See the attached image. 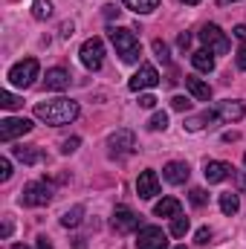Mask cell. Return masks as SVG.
Segmentation results:
<instances>
[{"label": "cell", "instance_id": "cell-36", "mask_svg": "<svg viewBox=\"0 0 246 249\" xmlns=\"http://www.w3.org/2000/svg\"><path fill=\"white\" fill-rule=\"evenodd\" d=\"M177 44H180V50H188V44H191V35H188V32H183V35L177 38Z\"/></svg>", "mask_w": 246, "mask_h": 249}, {"label": "cell", "instance_id": "cell-2", "mask_svg": "<svg viewBox=\"0 0 246 249\" xmlns=\"http://www.w3.org/2000/svg\"><path fill=\"white\" fill-rule=\"evenodd\" d=\"M110 41H113V47H116V55H119L124 64L139 61V38H136L130 29L113 26V29H110Z\"/></svg>", "mask_w": 246, "mask_h": 249}, {"label": "cell", "instance_id": "cell-1", "mask_svg": "<svg viewBox=\"0 0 246 249\" xmlns=\"http://www.w3.org/2000/svg\"><path fill=\"white\" fill-rule=\"evenodd\" d=\"M78 102L72 99H50V102H38L35 105V116L47 124H70L78 119Z\"/></svg>", "mask_w": 246, "mask_h": 249}, {"label": "cell", "instance_id": "cell-27", "mask_svg": "<svg viewBox=\"0 0 246 249\" xmlns=\"http://www.w3.org/2000/svg\"><path fill=\"white\" fill-rule=\"evenodd\" d=\"M0 105H3L6 110H15V107H20L23 102H20V99H18L15 93H9V90H3V93H0Z\"/></svg>", "mask_w": 246, "mask_h": 249}, {"label": "cell", "instance_id": "cell-31", "mask_svg": "<svg viewBox=\"0 0 246 249\" xmlns=\"http://www.w3.org/2000/svg\"><path fill=\"white\" fill-rule=\"evenodd\" d=\"M171 107H174V110H180V113H183V110H188V107H191V102H188V99H185V96H174V99H171Z\"/></svg>", "mask_w": 246, "mask_h": 249}, {"label": "cell", "instance_id": "cell-38", "mask_svg": "<svg viewBox=\"0 0 246 249\" xmlns=\"http://www.w3.org/2000/svg\"><path fill=\"white\" fill-rule=\"evenodd\" d=\"M72 35V20L70 23H61V38H70Z\"/></svg>", "mask_w": 246, "mask_h": 249}, {"label": "cell", "instance_id": "cell-29", "mask_svg": "<svg viewBox=\"0 0 246 249\" xmlns=\"http://www.w3.org/2000/svg\"><path fill=\"white\" fill-rule=\"evenodd\" d=\"M206 200H209V194L203 188H191V203L194 206H206Z\"/></svg>", "mask_w": 246, "mask_h": 249}, {"label": "cell", "instance_id": "cell-4", "mask_svg": "<svg viewBox=\"0 0 246 249\" xmlns=\"http://www.w3.org/2000/svg\"><path fill=\"white\" fill-rule=\"evenodd\" d=\"M78 58L81 64L87 67V70H102V64H105V44H102V38H87L84 44H81V50H78Z\"/></svg>", "mask_w": 246, "mask_h": 249}, {"label": "cell", "instance_id": "cell-40", "mask_svg": "<svg viewBox=\"0 0 246 249\" xmlns=\"http://www.w3.org/2000/svg\"><path fill=\"white\" fill-rule=\"evenodd\" d=\"M3 238H9L12 235V220H3V232H0Z\"/></svg>", "mask_w": 246, "mask_h": 249}, {"label": "cell", "instance_id": "cell-39", "mask_svg": "<svg viewBox=\"0 0 246 249\" xmlns=\"http://www.w3.org/2000/svg\"><path fill=\"white\" fill-rule=\"evenodd\" d=\"M38 249H53V244H50V238H47V235H41V238H38Z\"/></svg>", "mask_w": 246, "mask_h": 249}, {"label": "cell", "instance_id": "cell-13", "mask_svg": "<svg viewBox=\"0 0 246 249\" xmlns=\"http://www.w3.org/2000/svg\"><path fill=\"white\" fill-rule=\"evenodd\" d=\"M203 174H206V180H209V183H223L226 177H232V174H235V168H232L229 162L209 160V162H206V168H203Z\"/></svg>", "mask_w": 246, "mask_h": 249}, {"label": "cell", "instance_id": "cell-22", "mask_svg": "<svg viewBox=\"0 0 246 249\" xmlns=\"http://www.w3.org/2000/svg\"><path fill=\"white\" fill-rule=\"evenodd\" d=\"M238 209H241V200H238V194H232V191H226V194H220V212L223 214H238Z\"/></svg>", "mask_w": 246, "mask_h": 249}, {"label": "cell", "instance_id": "cell-30", "mask_svg": "<svg viewBox=\"0 0 246 249\" xmlns=\"http://www.w3.org/2000/svg\"><path fill=\"white\" fill-rule=\"evenodd\" d=\"M78 145H81V139H78V136H72V139H64V142H61V154H72Z\"/></svg>", "mask_w": 246, "mask_h": 249}, {"label": "cell", "instance_id": "cell-45", "mask_svg": "<svg viewBox=\"0 0 246 249\" xmlns=\"http://www.w3.org/2000/svg\"><path fill=\"white\" fill-rule=\"evenodd\" d=\"M244 162H246V157H244Z\"/></svg>", "mask_w": 246, "mask_h": 249}, {"label": "cell", "instance_id": "cell-23", "mask_svg": "<svg viewBox=\"0 0 246 249\" xmlns=\"http://www.w3.org/2000/svg\"><path fill=\"white\" fill-rule=\"evenodd\" d=\"M81 214H84V206H72V209H67L61 214V226H78L81 223Z\"/></svg>", "mask_w": 246, "mask_h": 249}, {"label": "cell", "instance_id": "cell-35", "mask_svg": "<svg viewBox=\"0 0 246 249\" xmlns=\"http://www.w3.org/2000/svg\"><path fill=\"white\" fill-rule=\"evenodd\" d=\"M235 61H238V67H241V70H246V47H241V50H238V58H235Z\"/></svg>", "mask_w": 246, "mask_h": 249}, {"label": "cell", "instance_id": "cell-42", "mask_svg": "<svg viewBox=\"0 0 246 249\" xmlns=\"http://www.w3.org/2000/svg\"><path fill=\"white\" fill-rule=\"evenodd\" d=\"M183 3H188V6H197V3H200V0H183Z\"/></svg>", "mask_w": 246, "mask_h": 249}, {"label": "cell", "instance_id": "cell-6", "mask_svg": "<svg viewBox=\"0 0 246 249\" xmlns=\"http://www.w3.org/2000/svg\"><path fill=\"white\" fill-rule=\"evenodd\" d=\"M20 200H23L26 206H47V203L53 200V186L44 183V180H32V183L23 186Z\"/></svg>", "mask_w": 246, "mask_h": 249}, {"label": "cell", "instance_id": "cell-19", "mask_svg": "<svg viewBox=\"0 0 246 249\" xmlns=\"http://www.w3.org/2000/svg\"><path fill=\"white\" fill-rule=\"evenodd\" d=\"M191 64H194V70H200V72H211V70H214V55H211L209 50H197V53H191Z\"/></svg>", "mask_w": 246, "mask_h": 249}, {"label": "cell", "instance_id": "cell-34", "mask_svg": "<svg viewBox=\"0 0 246 249\" xmlns=\"http://www.w3.org/2000/svg\"><path fill=\"white\" fill-rule=\"evenodd\" d=\"M209 241H211V229H209V226H203V229L197 232V244H209Z\"/></svg>", "mask_w": 246, "mask_h": 249}, {"label": "cell", "instance_id": "cell-25", "mask_svg": "<svg viewBox=\"0 0 246 249\" xmlns=\"http://www.w3.org/2000/svg\"><path fill=\"white\" fill-rule=\"evenodd\" d=\"M188 217H183V214H177V217H171V235L174 238H183L185 232H188Z\"/></svg>", "mask_w": 246, "mask_h": 249}, {"label": "cell", "instance_id": "cell-12", "mask_svg": "<svg viewBox=\"0 0 246 249\" xmlns=\"http://www.w3.org/2000/svg\"><path fill=\"white\" fill-rule=\"evenodd\" d=\"M244 113L246 105L238 102V99H226V102L217 105V119H223V122H238V119H244Z\"/></svg>", "mask_w": 246, "mask_h": 249}, {"label": "cell", "instance_id": "cell-10", "mask_svg": "<svg viewBox=\"0 0 246 249\" xmlns=\"http://www.w3.org/2000/svg\"><path fill=\"white\" fill-rule=\"evenodd\" d=\"M113 229L122 232V235L139 229V214H136L133 209H127V206H116V209H113Z\"/></svg>", "mask_w": 246, "mask_h": 249}, {"label": "cell", "instance_id": "cell-5", "mask_svg": "<svg viewBox=\"0 0 246 249\" xmlns=\"http://www.w3.org/2000/svg\"><path fill=\"white\" fill-rule=\"evenodd\" d=\"M200 41L206 44L209 53H217V55L229 53V38H226V32H223L217 23H206V26L200 29Z\"/></svg>", "mask_w": 246, "mask_h": 249}, {"label": "cell", "instance_id": "cell-41", "mask_svg": "<svg viewBox=\"0 0 246 249\" xmlns=\"http://www.w3.org/2000/svg\"><path fill=\"white\" fill-rule=\"evenodd\" d=\"M220 6H229V3H238V0H217Z\"/></svg>", "mask_w": 246, "mask_h": 249}, {"label": "cell", "instance_id": "cell-32", "mask_svg": "<svg viewBox=\"0 0 246 249\" xmlns=\"http://www.w3.org/2000/svg\"><path fill=\"white\" fill-rule=\"evenodd\" d=\"M9 177H12V162H9V160H6V157H3V160H0V180H3V183H6V180H9Z\"/></svg>", "mask_w": 246, "mask_h": 249}, {"label": "cell", "instance_id": "cell-14", "mask_svg": "<svg viewBox=\"0 0 246 249\" xmlns=\"http://www.w3.org/2000/svg\"><path fill=\"white\" fill-rule=\"evenodd\" d=\"M188 174H191L188 165H185V162H177V160L168 162V165L162 168V177H165L171 186H183V183H188Z\"/></svg>", "mask_w": 246, "mask_h": 249}, {"label": "cell", "instance_id": "cell-15", "mask_svg": "<svg viewBox=\"0 0 246 249\" xmlns=\"http://www.w3.org/2000/svg\"><path fill=\"white\" fill-rule=\"evenodd\" d=\"M133 142H136V139H133L130 130H116L107 145H110V154L116 157V154H130V151H133Z\"/></svg>", "mask_w": 246, "mask_h": 249}, {"label": "cell", "instance_id": "cell-18", "mask_svg": "<svg viewBox=\"0 0 246 249\" xmlns=\"http://www.w3.org/2000/svg\"><path fill=\"white\" fill-rule=\"evenodd\" d=\"M154 214H157V217H177V214H180V200L162 197V200L154 206Z\"/></svg>", "mask_w": 246, "mask_h": 249}, {"label": "cell", "instance_id": "cell-3", "mask_svg": "<svg viewBox=\"0 0 246 249\" xmlns=\"http://www.w3.org/2000/svg\"><path fill=\"white\" fill-rule=\"evenodd\" d=\"M35 78H38V61L35 58H23V61H18L12 70H9V81L15 84V87H32L35 84Z\"/></svg>", "mask_w": 246, "mask_h": 249}, {"label": "cell", "instance_id": "cell-17", "mask_svg": "<svg viewBox=\"0 0 246 249\" xmlns=\"http://www.w3.org/2000/svg\"><path fill=\"white\" fill-rule=\"evenodd\" d=\"M185 87H188V93H191L197 102H209V99H211V87H209L206 81L194 78V75H188V78H185Z\"/></svg>", "mask_w": 246, "mask_h": 249}, {"label": "cell", "instance_id": "cell-7", "mask_svg": "<svg viewBox=\"0 0 246 249\" xmlns=\"http://www.w3.org/2000/svg\"><path fill=\"white\" fill-rule=\"evenodd\" d=\"M136 247L139 249H168V235L159 226H142L136 235Z\"/></svg>", "mask_w": 246, "mask_h": 249}, {"label": "cell", "instance_id": "cell-37", "mask_svg": "<svg viewBox=\"0 0 246 249\" xmlns=\"http://www.w3.org/2000/svg\"><path fill=\"white\" fill-rule=\"evenodd\" d=\"M235 38H238V41H246V23H238V26H235Z\"/></svg>", "mask_w": 246, "mask_h": 249}, {"label": "cell", "instance_id": "cell-43", "mask_svg": "<svg viewBox=\"0 0 246 249\" xmlns=\"http://www.w3.org/2000/svg\"><path fill=\"white\" fill-rule=\"evenodd\" d=\"M15 249H29V247H20V244H18V247H15Z\"/></svg>", "mask_w": 246, "mask_h": 249}, {"label": "cell", "instance_id": "cell-20", "mask_svg": "<svg viewBox=\"0 0 246 249\" xmlns=\"http://www.w3.org/2000/svg\"><path fill=\"white\" fill-rule=\"evenodd\" d=\"M122 6L136 12V15H148V12L159 9V0H122Z\"/></svg>", "mask_w": 246, "mask_h": 249}, {"label": "cell", "instance_id": "cell-26", "mask_svg": "<svg viewBox=\"0 0 246 249\" xmlns=\"http://www.w3.org/2000/svg\"><path fill=\"white\" fill-rule=\"evenodd\" d=\"M165 127H168V113H165V110H159V113H154V116H151L148 130H165Z\"/></svg>", "mask_w": 246, "mask_h": 249}, {"label": "cell", "instance_id": "cell-44", "mask_svg": "<svg viewBox=\"0 0 246 249\" xmlns=\"http://www.w3.org/2000/svg\"><path fill=\"white\" fill-rule=\"evenodd\" d=\"M174 249H185V247H174Z\"/></svg>", "mask_w": 246, "mask_h": 249}, {"label": "cell", "instance_id": "cell-9", "mask_svg": "<svg viewBox=\"0 0 246 249\" xmlns=\"http://www.w3.org/2000/svg\"><path fill=\"white\" fill-rule=\"evenodd\" d=\"M32 130V119H23V116H9L0 122V142H12L15 136H23Z\"/></svg>", "mask_w": 246, "mask_h": 249}, {"label": "cell", "instance_id": "cell-33", "mask_svg": "<svg viewBox=\"0 0 246 249\" xmlns=\"http://www.w3.org/2000/svg\"><path fill=\"white\" fill-rule=\"evenodd\" d=\"M157 105V99L151 96V93H145V96H139V107H145V110H151Z\"/></svg>", "mask_w": 246, "mask_h": 249}, {"label": "cell", "instance_id": "cell-8", "mask_svg": "<svg viewBox=\"0 0 246 249\" xmlns=\"http://www.w3.org/2000/svg\"><path fill=\"white\" fill-rule=\"evenodd\" d=\"M157 84H159V72H157V67H151V64H142V67L130 75V81H127V87H130L133 93L151 90V87H157Z\"/></svg>", "mask_w": 246, "mask_h": 249}, {"label": "cell", "instance_id": "cell-28", "mask_svg": "<svg viewBox=\"0 0 246 249\" xmlns=\"http://www.w3.org/2000/svg\"><path fill=\"white\" fill-rule=\"evenodd\" d=\"M154 53H157V58H159L162 64L171 61V55H168V44H165V41H159V38L154 41Z\"/></svg>", "mask_w": 246, "mask_h": 249}, {"label": "cell", "instance_id": "cell-16", "mask_svg": "<svg viewBox=\"0 0 246 249\" xmlns=\"http://www.w3.org/2000/svg\"><path fill=\"white\" fill-rule=\"evenodd\" d=\"M47 90H64V87H70V72L64 70V67H53V70H47Z\"/></svg>", "mask_w": 246, "mask_h": 249}, {"label": "cell", "instance_id": "cell-21", "mask_svg": "<svg viewBox=\"0 0 246 249\" xmlns=\"http://www.w3.org/2000/svg\"><path fill=\"white\" fill-rule=\"evenodd\" d=\"M15 157H18L20 162H26V165H35V162H41V160H44V154H41L38 148H23V145H20V148H15Z\"/></svg>", "mask_w": 246, "mask_h": 249}, {"label": "cell", "instance_id": "cell-24", "mask_svg": "<svg viewBox=\"0 0 246 249\" xmlns=\"http://www.w3.org/2000/svg\"><path fill=\"white\" fill-rule=\"evenodd\" d=\"M32 18H35V20L53 18V3H50V0H35V3H32Z\"/></svg>", "mask_w": 246, "mask_h": 249}, {"label": "cell", "instance_id": "cell-11", "mask_svg": "<svg viewBox=\"0 0 246 249\" xmlns=\"http://www.w3.org/2000/svg\"><path fill=\"white\" fill-rule=\"evenodd\" d=\"M136 194H139L142 200H154V197L159 194V177H157V171H142V174H139V180H136Z\"/></svg>", "mask_w": 246, "mask_h": 249}]
</instances>
